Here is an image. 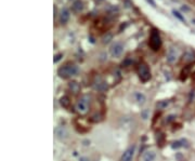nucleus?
<instances>
[{
  "label": "nucleus",
  "instance_id": "nucleus-10",
  "mask_svg": "<svg viewBox=\"0 0 195 161\" xmlns=\"http://www.w3.org/2000/svg\"><path fill=\"white\" fill-rule=\"evenodd\" d=\"M155 153L153 150H147L143 155V161H154L155 160Z\"/></svg>",
  "mask_w": 195,
  "mask_h": 161
},
{
  "label": "nucleus",
  "instance_id": "nucleus-17",
  "mask_svg": "<svg viewBox=\"0 0 195 161\" xmlns=\"http://www.w3.org/2000/svg\"><path fill=\"white\" fill-rule=\"evenodd\" d=\"M189 75H190V66H187L182 70V72H181V79L184 80V79H187V77L189 76Z\"/></svg>",
  "mask_w": 195,
  "mask_h": 161
},
{
  "label": "nucleus",
  "instance_id": "nucleus-12",
  "mask_svg": "<svg viewBox=\"0 0 195 161\" xmlns=\"http://www.w3.org/2000/svg\"><path fill=\"white\" fill-rule=\"evenodd\" d=\"M195 60V55L192 51H188L184 53V56H183V61L184 62H193Z\"/></svg>",
  "mask_w": 195,
  "mask_h": 161
},
{
  "label": "nucleus",
  "instance_id": "nucleus-22",
  "mask_svg": "<svg viewBox=\"0 0 195 161\" xmlns=\"http://www.w3.org/2000/svg\"><path fill=\"white\" fill-rule=\"evenodd\" d=\"M147 2H149V3H151L153 7H155V2H154L153 0H147Z\"/></svg>",
  "mask_w": 195,
  "mask_h": 161
},
{
  "label": "nucleus",
  "instance_id": "nucleus-23",
  "mask_svg": "<svg viewBox=\"0 0 195 161\" xmlns=\"http://www.w3.org/2000/svg\"><path fill=\"white\" fill-rule=\"evenodd\" d=\"M80 161H89V160H88L87 158H81V159H80Z\"/></svg>",
  "mask_w": 195,
  "mask_h": 161
},
{
  "label": "nucleus",
  "instance_id": "nucleus-16",
  "mask_svg": "<svg viewBox=\"0 0 195 161\" xmlns=\"http://www.w3.org/2000/svg\"><path fill=\"white\" fill-rule=\"evenodd\" d=\"M60 103H61V105H62L63 107L67 108V107H69V97H67V96H63V97H61Z\"/></svg>",
  "mask_w": 195,
  "mask_h": 161
},
{
  "label": "nucleus",
  "instance_id": "nucleus-9",
  "mask_svg": "<svg viewBox=\"0 0 195 161\" xmlns=\"http://www.w3.org/2000/svg\"><path fill=\"white\" fill-rule=\"evenodd\" d=\"M94 88L97 90H99V91H105L107 89V85L101 78H98V80L94 82Z\"/></svg>",
  "mask_w": 195,
  "mask_h": 161
},
{
  "label": "nucleus",
  "instance_id": "nucleus-11",
  "mask_svg": "<svg viewBox=\"0 0 195 161\" xmlns=\"http://www.w3.org/2000/svg\"><path fill=\"white\" fill-rule=\"evenodd\" d=\"M73 9H74V11H76V12H81V11L83 10V1H80V0H76V1L73 3Z\"/></svg>",
  "mask_w": 195,
  "mask_h": 161
},
{
  "label": "nucleus",
  "instance_id": "nucleus-19",
  "mask_svg": "<svg viewBox=\"0 0 195 161\" xmlns=\"http://www.w3.org/2000/svg\"><path fill=\"white\" fill-rule=\"evenodd\" d=\"M174 16H177L179 20H181V21H182V22H185V19L182 16V15L180 14V13L178 12V11H174Z\"/></svg>",
  "mask_w": 195,
  "mask_h": 161
},
{
  "label": "nucleus",
  "instance_id": "nucleus-1",
  "mask_svg": "<svg viewBox=\"0 0 195 161\" xmlns=\"http://www.w3.org/2000/svg\"><path fill=\"white\" fill-rule=\"evenodd\" d=\"M78 72V67L73 63H67V64L61 66L58 69V75L63 79H69Z\"/></svg>",
  "mask_w": 195,
  "mask_h": 161
},
{
  "label": "nucleus",
  "instance_id": "nucleus-2",
  "mask_svg": "<svg viewBox=\"0 0 195 161\" xmlns=\"http://www.w3.org/2000/svg\"><path fill=\"white\" fill-rule=\"evenodd\" d=\"M149 46L153 51H158L160 49V47H162V38H160L159 31L156 28L152 29L149 40Z\"/></svg>",
  "mask_w": 195,
  "mask_h": 161
},
{
  "label": "nucleus",
  "instance_id": "nucleus-20",
  "mask_svg": "<svg viewBox=\"0 0 195 161\" xmlns=\"http://www.w3.org/2000/svg\"><path fill=\"white\" fill-rule=\"evenodd\" d=\"M167 105H168V102H167V101H165V102H162V103H158V104H157V106H158V107H160V108H164V107H166Z\"/></svg>",
  "mask_w": 195,
  "mask_h": 161
},
{
  "label": "nucleus",
  "instance_id": "nucleus-18",
  "mask_svg": "<svg viewBox=\"0 0 195 161\" xmlns=\"http://www.w3.org/2000/svg\"><path fill=\"white\" fill-rule=\"evenodd\" d=\"M136 99H137V101L141 104H143L144 101H145V96H144L143 94H141V93H136Z\"/></svg>",
  "mask_w": 195,
  "mask_h": 161
},
{
  "label": "nucleus",
  "instance_id": "nucleus-15",
  "mask_svg": "<svg viewBox=\"0 0 195 161\" xmlns=\"http://www.w3.org/2000/svg\"><path fill=\"white\" fill-rule=\"evenodd\" d=\"M112 38H113V35L111 33H106L105 35L102 37V42H103L104 44H108V42L112 40Z\"/></svg>",
  "mask_w": 195,
  "mask_h": 161
},
{
  "label": "nucleus",
  "instance_id": "nucleus-4",
  "mask_svg": "<svg viewBox=\"0 0 195 161\" xmlns=\"http://www.w3.org/2000/svg\"><path fill=\"white\" fill-rule=\"evenodd\" d=\"M138 75H139V78L141 79L143 82H146L151 79V70H150L149 66L145 63H140L139 66L137 68Z\"/></svg>",
  "mask_w": 195,
  "mask_h": 161
},
{
  "label": "nucleus",
  "instance_id": "nucleus-3",
  "mask_svg": "<svg viewBox=\"0 0 195 161\" xmlns=\"http://www.w3.org/2000/svg\"><path fill=\"white\" fill-rule=\"evenodd\" d=\"M89 105H90V97L88 95H85L83 96L76 104V110L77 113H79L80 115H85L86 113L89 109Z\"/></svg>",
  "mask_w": 195,
  "mask_h": 161
},
{
  "label": "nucleus",
  "instance_id": "nucleus-13",
  "mask_svg": "<svg viewBox=\"0 0 195 161\" xmlns=\"http://www.w3.org/2000/svg\"><path fill=\"white\" fill-rule=\"evenodd\" d=\"M56 130H58V131H55V133H56V136H58L59 138H65V137H66L67 132L65 131V129L59 128V129H56Z\"/></svg>",
  "mask_w": 195,
  "mask_h": 161
},
{
  "label": "nucleus",
  "instance_id": "nucleus-5",
  "mask_svg": "<svg viewBox=\"0 0 195 161\" xmlns=\"http://www.w3.org/2000/svg\"><path fill=\"white\" fill-rule=\"evenodd\" d=\"M122 51H124V46H122L121 42H116V44H114L110 49L111 55L114 56V58H118V56H121Z\"/></svg>",
  "mask_w": 195,
  "mask_h": 161
},
{
  "label": "nucleus",
  "instance_id": "nucleus-14",
  "mask_svg": "<svg viewBox=\"0 0 195 161\" xmlns=\"http://www.w3.org/2000/svg\"><path fill=\"white\" fill-rule=\"evenodd\" d=\"M69 89L72 90V92H73V93H78V91L80 90V85L74 81V82L69 83Z\"/></svg>",
  "mask_w": 195,
  "mask_h": 161
},
{
  "label": "nucleus",
  "instance_id": "nucleus-21",
  "mask_svg": "<svg viewBox=\"0 0 195 161\" xmlns=\"http://www.w3.org/2000/svg\"><path fill=\"white\" fill-rule=\"evenodd\" d=\"M61 56H62V54H56L55 56H54V63H56V62H59V61L61 60Z\"/></svg>",
  "mask_w": 195,
  "mask_h": 161
},
{
  "label": "nucleus",
  "instance_id": "nucleus-7",
  "mask_svg": "<svg viewBox=\"0 0 195 161\" xmlns=\"http://www.w3.org/2000/svg\"><path fill=\"white\" fill-rule=\"evenodd\" d=\"M178 56H179V51L177 50V48H170L167 53V61L168 63H174L177 60H178Z\"/></svg>",
  "mask_w": 195,
  "mask_h": 161
},
{
  "label": "nucleus",
  "instance_id": "nucleus-6",
  "mask_svg": "<svg viewBox=\"0 0 195 161\" xmlns=\"http://www.w3.org/2000/svg\"><path fill=\"white\" fill-rule=\"evenodd\" d=\"M135 153H136V146L135 145H132V146H130L129 148H127L126 150H125V153L122 154L121 160V161H132Z\"/></svg>",
  "mask_w": 195,
  "mask_h": 161
},
{
  "label": "nucleus",
  "instance_id": "nucleus-8",
  "mask_svg": "<svg viewBox=\"0 0 195 161\" xmlns=\"http://www.w3.org/2000/svg\"><path fill=\"white\" fill-rule=\"evenodd\" d=\"M69 17H71V12H69V10H67V9H63L60 13V23L61 24L67 23Z\"/></svg>",
  "mask_w": 195,
  "mask_h": 161
}]
</instances>
